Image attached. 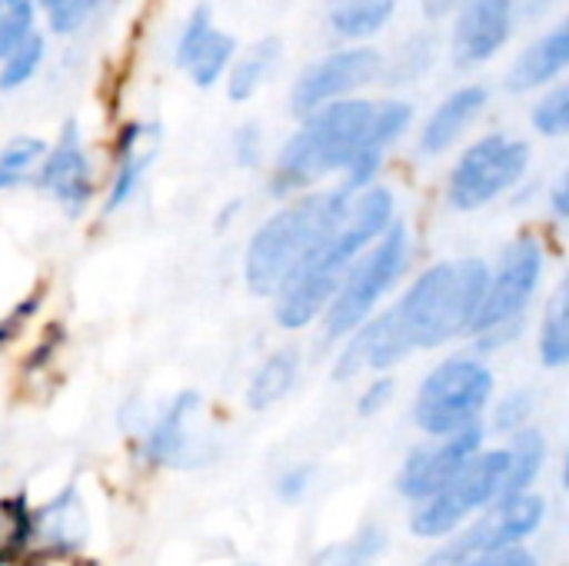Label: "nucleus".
<instances>
[{
    "label": "nucleus",
    "mask_w": 569,
    "mask_h": 566,
    "mask_svg": "<svg viewBox=\"0 0 569 566\" xmlns=\"http://www.w3.org/2000/svg\"><path fill=\"white\" fill-rule=\"evenodd\" d=\"M47 147L37 137H13L3 150H0V190L17 187L37 160H43Z\"/></svg>",
    "instance_id": "nucleus-28"
},
{
    "label": "nucleus",
    "mask_w": 569,
    "mask_h": 566,
    "mask_svg": "<svg viewBox=\"0 0 569 566\" xmlns=\"http://www.w3.org/2000/svg\"><path fill=\"white\" fill-rule=\"evenodd\" d=\"M413 120V107L407 100H383V103H373V120H370V130L353 157V163L343 170L347 180H343V190L347 193H360L367 187H373L377 173H380V163L387 157V150L407 133Z\"/></svg>",
    "instance_id": "nucleus-16"
},
{
    "label": "nucleus",
    "mask_w": 569,
    "mask_h": 566,
    "mask_svg": "<svg viewBox=\"0 0 569 566\" xmlns=\"http://www.w3.org/2000/svg\"><path fill=\"white\" fill-rule=\"evenodd\" d=\"M530 167V143L507 133H490L463 150L457 167L450 170L447 200L457 210H477L507 193L523 180Z\"/></svg>",
    "instance_id": "nucleus-9"
},
{
    "label": "nucleus",
    "mask_w": 569,
    "mask_h": 566,
    "mask_svg": "<svg viewBox=\"0 0 569 566\" xmlns=\"http://www.w3.org/2000/svg\"><path fill=\"white\" fill-rule=\"evenodd\" d=\"M553 210H557V217H567L569 214L567 177H560V180H557V187H553Z\"/></svg>",
    "instance_id": "nucleus-42"
},
{
    "label": "nucleus",
    "mask_w": 569,
    "mask_h": 566,
    "mask_svg": "<svg viewBox=\"0 0 569 566\" xmlns=\"http://www.w3.org/2000/svg\"><path fill=\"white\" fill-rule=\"evenodd\" d=\"M210 30H213L210 7H207V3L193 7V13L187 17V23H183V30H180V40H177V63H180V67H183V63L190 60V53L210 37Z\"/></svg>",
    "instance_id": "nucleus-33"
},
{
    "label": "nucleus",
    "mask_w": 569,
    "mask_h": 566,
    "mask_svg": "<svg viewBox=\"0 0 569 566\" xmlns=\"http://www.w3.org/2000/svg\"><path fill=\"white\" fill-rule=\"evenodd\" d=\"M487 100H490V90L480 83H467V87L447 93L443 103L427 117V123L420 130V153H427V157L447 153L470 130V123L483 113Z\"/></svg>",
    "instance_id": "nucleus-17"
},
{
    "label": "nucleus",
    "mask_w": 569,
    "mask_h": 566,
    "mask_svg": "<svg viewBox=\"0 0 569 566\" xmlns=\"http://www.w3.org/2000/svg\"><path fill=\"white\" fill-rule=\"evenodd\" d=\"M503 470H507V450H480L470 457V464L433 497H427L413 517L410 530L420 540H447L460 530V524L480 510L500 500L503 490Z\"/></svg>",
    "instance_id": "nucleus-8"
},
{
    "label": "nucleus",
    "mask_w": 569,
    "mask_h": 566,
    "mask_svg": "<svg viewBox=\"0 0 569 566\" xmlns=\"http://www.w3.org/2000/svg\"><path fill=\"white\" fill-rule=\"evenodd\" d=\"M350 197L353 193H347L343 187L307 193L290 207L277 210L267 224H260L243 260L247 287L257 297H273L290 277V270L310 254V247L340 220Z\"/></svg>",
    "instance_id": "nucleus-4"
},
{
    "label": "nucleus",
    "mask_w": 569,
    "mask_h": 566,
    "mask_svg": "<svg viewBox=\"0 0 569 566\" xmlns=\"http://www.w3.org/2000/svg\"><path fill=\"white\" fill-rule=\"evenodd\" d=\"M387 550V534L377 530V527H367L360 530L353 540L347 544H337V547H327L313 566H373V560Z\"/></svg>",
    "instance_id": "nucleus-27"
},
{
    "label": "nucleus",
    "mask_w": 569,
    "mask_h": 566,
    "mask_svg": "<svg viewBox=\"0 0 569 566\" xmlns=\"http://www.w3.org/2000/svg\"><path fill=\"white\" fill-rule=\"evenodd\" d=\"M387 70V60L377 47H367V43H350V47H340L320 60H313L297 80H293V90H290V107L297 117H307L327 103H337V100H350L357 90H363L367 83L380 80Z\"/></svg>",
    "instance_id": "nucleus-10"
},
{
    "label": "nucleus",
    "mask_w": 569,
    "mask_h": 566,
    "mask_svg": "<svg viewBox=\"0 0 569 566\" xmlns=\"http://www.w3.org/2000/svg\"><path fill=\"white\" fill-rule=\"evenodd\" d=\"M530 414H533L530 394H510V397L497 407L493 424H497V430H503V434H517V430L527 427Z\"/></svg>",
    "instance_id": "nucleus-35"
},
{
    "label": "nucleus",
    "mask_w": 569,
    "mask_h": 566,
    "mask_svg": "<svg viewBox=\"0 0 569 566\" xmlns=\"http://www.w3.org/2000/svg\"><path fill=\"white\" fill-rule=\"evenodd\" d=\"M280 60V40L267 37L260 43L250 47V53H243L240 60L230 63V77H227V93L233 103H243L250 100L270 77V70L277 67Z\"/></svg>",
    "instance_id": "nucleus-23"
},
{
    "label": "nucleus",
    "mask_w": 569,
    "mask_h": 566,
    "mask_svg": "<svg viewBox=\"0 0 569 566\" xmlns=\"http://www.w3.org/2000/svg\"><path fill=\"white\" fill-rule=\"evenodd\" d=\"M100 3L103 0H53L47 7V23L53 33H73L90 20V13H97Z\"/></svg>",
    "instance_id": "nucleus-32"
},
{
    "label": "nucleus",
    "mask_w": 569,
    "mask_h": 566,
    "mask_svg": "<svg viewBox=\"0 0 569 566\" xmlns=\"http://www.w3.org/2000/svg\"><path fill=\"white\" fill-rule=\"evenodd\" d=\"M543 277V247L533 237L513 240L497 264V274L487 284L483 307L473 324V337H480L483 350L507 344L520 330V317L530 307Z\"/></svg>",
    "instance_id": "nucleus-7"
},
{
    "label": "nucleus",
    "mask_w": 569,
    "mask_h": 566,
    "mask_svg": "<svg viewBox=\"0 0 569 566\" xmlns=\"http://www.w3.org/2000/svg\"><path fill=\"white\" fill-rule=\"evenodd\" d=\"M147 454L163 467H200L213 457V437L203 424L200 394L183 390L153 424Z\"/></svg>",
    "instance_id": "nucleus-13"
},
{
    "label": "nucleus",
    "mask_w": 569,
    "mask_h": 566,
    "mask_svg": "<svg viewBox=\"0 0 569 566\" xmlns=\"http://www.w3.org/2000/svg\"><path fill=\"white\" fill-rule=\"evenodd\" d=\"M430 57H433V40H430V37H413V40H407V43L400 47V63H397V70H403L400 80L423 73V70L430 67Z\"/></svg>",
    "instance_id": "nucleus-36"
},
{
    "label": "nucleus",
    "mask_w": 569,
    "mask_h": 566,
    "mask_svg": "<svg viewBox=\"0 0 569 566\" xmlns=\"http://www.w3.org/2000/svg\"><path fill=\"white\" fill-rule=\"evenodd\" d=\"M493 394V374L473 357H450L417 390L413 420L430 437H453L480 424Z\"/></svg>",
    "instance_id": "nucleus-6"
},
{
    "label": "nucleus",
    "mask_w": 569,
    "mask_h": 566,
    "mask_svg": "<svg viewBox=\"0 0 569 566\" xmlns=\"http://www.w3.org/2000/svg\"><path fill=\"white\" fill-rule=\"evenodd\" d=\"M507 450V470H503V490H500V500H510V497H520V494H530V484L537 480L540 467H543V457H547V440L540 430L533 427H523L510 437V447Z\"/></svg>",
    "instance_id": "nucleus-21"
},
{
    "label": "nucleus",
    "mask_w": 569,
    "mask_h": 566,
    "mask_svg": "<svg viewBox=\"0 0 569 566\" xmlns=\"http://www.w3.org/2000/svg\"><path fill=\"white\" fill-rule=\"evenodd\" d=\"M240 566H257V564H240Z\"/></svg>",
    "instance_id": "nucleus-45"
},
{
    "label": "nucleus",
    "mask_w": 569,
    "mask_h": 566,
    "mask_svg": "<svg viewBox=\"0 0 569 566\" xmlns=\"http://www.w3.org/2000/svg\"><path fill=\"white\" fill-rule=\"evenodd\" d=\"M233 150H237V163H243V167L260 163V153H263V133H260V127L257 123L240 127L237 137H233Z\"/></svg>",
    "instance_id": "nucleus-37"
},
{
    "label": "nucleus",
    "mask_w": 569,
    "mask_h": 566,
    "mask_svg": "<svg viewBox=\"0 0 569 566\" xmlns=\"http://www.w3.org/2000/svg\"><path fill=\"white\" fill-rule=\"evenodd\" d=\"M297 374H300V354L297 350H277V354H270L257 367V374H253V380L247 387L250 410H267V407L280 404L290 394V387L297 384Z\"/></svg>",
    "instance_id": "nucleus-22"
},
{
    "label": "nucleus",
    "mask_w": 569,
    "mask_h": 566,
    "mask_svg": "<svg viewBox=\"0 0 569 566\" xmlns=\"http://www.w3.org/2000/svg\"><path fill=\"white\" fill-rule=\"evenodd\" d=\"M233 57H237V37L213 27L210 37L190 53V60L183 63V70H187V77L197 87H213L223 77V70H230Z\"/></svg>",
    "instance_id": "nucleus-25"
},
{
    "label": "nucleus",
    "mask_w": 569,
    "mask_h": 566,
    "mask_svg": "<svg viewBox=\"0 0 569 566\" xmlns=\"http://www.w3.org/2000/svg\"><path fill=\"white\" fill-rule=\"evenodd\" d=\"M463 566H537V560H533V554H527L523 547H510V550H497V554L473 557L470 564Z\"/></svg>",
    "instance_id": "nucleus-40"
},
{
    "label": "nucleus",
    "mask_w": 569,
    "mask_h": 566,
    "mask_svg": "<svg viewBox=\"0 0 569 566\" xmlns=\"http://www.w3.org/2000/svg\"><path fill=\"white\" fill-rule=\"evenodd\" d=\"M310 477H313V467H293V470H287V474L280 477L277 494H280L283 500H300V497L310 490Z\"/></svg>",
    "instance_id": "nucleus-39"
},
{
    "label": "nucleus",
    "mask_w": 569,
    "mask_h": 566,
    "mask_svg": "<svg viewBox=\"0 0 569 566\" xmlns=\"http://www.w3.org/2000/svg\"><path fill=\"white\" fill-rule=\"evenodd\" d=\"M487 284L490 267L477 257L423 270L400 297V304L390 307L403 344L410 350H430L460 334H470L483 307Z\"/></svg>",
    "instance_id": "nucleus-2"
},
{
    "label": "nucleus",
    "mask_w": 569,
    "mask_h": 566,
    "mask_svg": "<svg viewBox=\"0 0 569 566\" xmlns=\"http://www.w3.org/2000/svg\"><path fill=\"white\" fill-rule=\"evenodd\" d=\"M83 530H87V520H83V510L70 494H63L57 504L43 507L33 520H30V534L33 537H43L47 544L67 550V547H77L83 540Z\"/></svg>",
    "instance_id": "nucleus-24"
},
{
    "label": "nucleus",
    "mask_w": 569,
    "mask_h": 566,
    "mask_svg": "<svg viewBox=\"0 0 569 566\" xmlns=\"http://www.w3.org/2000/svg\"><path fill=\"white\" fill-rule=\"evenodd\" d=\"M30 537V514L20 504H0V557L13 554Z\"/></svg>",
    "instance_id": "nucleus-34"
},
{
    "label": "nucleus",
    "mask_w": 569,
    "mask_h": 566,
    "mask_svg": "<svg viewBox=\"0 0 569 566\" xmlns=\"http://www.w3.org/2000/svg\"><path fill=\"white\" fill-rule=\"evenodd\" d=\"M37 180L53 200H60L73 214L90 200L93 173H90V160H87V150H83V140H80V130L73 120L60 130L57 143L43 153Z\"/></svg>",
    "instance_id": "nucleus-15"
},
{
    "label": "nucleus",
    "mask_w": 569,
    "mask_h": 566,
    "mask_svg": "<svg viewBox=\"0 0 569 566\" xmlns=\"http://www.w3.org/2000/svg\"><path fill=\"white\" fill-rule=\"evenodd\" d=\"M43 53H47V43L40 33H33L30 40H23L13 53H7L0 60V90H17L23 87L43 63Z\"/></svg>",
    "instance_id": "nucleus-29"
},
{
    "label": "nucleus",
    "mask_w": 569,
    "mask_h": 566,
    "mask_svg": "<svg viewBox=\"0 0 569 566\" xmlns=\"http://www.w3.org/2000/svg\"><path fill=\"white\" fill-rule=\"evenodd\" d=\"M393 390H397V384H393L390 377H377V380L363 390V397H360V414H363V417H373L377 410H383V407L390 404Z\"/></svg>",
    "instance_id": "nucleus-38"
},
{
    "label": "nucleus",
    "mask_w": 569,
    "mask_h": 566,
    "mask_svg": "<svg viewBox=\"0 0 569 566\" xmlns=\"http://www.w3.org/2000/svg\"><path fill=\"white\" fill-rule=\"evenodd\" d=\"M540 360L547 367H563L569 364V294L567 284L553 294L547 317H543V330H540Z\"/></svg>",
    "instance_id": "nucleus-26"
},
{
    "label": "nucleus",
    "mask_w": 569,
    "mask_h": 566,
    "mask_svg": "<svg viewBox=\"0 0 569 566\" xmlns=\"http://www.w3.org/2000/svg\"><path fill=\"white\" fill-rule=\"evenodd\" d=\"M33 20H37V3L33 0L0 3V60L37 33Z\"/></svg>",
    "instance_id": "nucleus-30"
},
{
    "label": "nucleus",
    "mask_w": 569,
    "mask_h": 566,
    "mask_svg": "<svg viewBox=\"0 0 569 566\" xmlns=\"http://www.w3.org/2000/svg\"><path fill=\"white\" fill-rule=\"evenodd\" d=\"M460 3H463V0H420V10H423V17H430V20H443V17H450Z\"/></svg>",
    "instance_id": "nucleus-41"
},
{
    "label": "nucleus",
    "mask_w": 569,
    "mask_h": 566,
    "mask_svg": "<svg viewBox=\"0 0 569 566\" xmlns=\"http://www.w3.org/2000/svg\"><path fill=\"white\" fill-rule=\"evenodd\" d=\"M0 3H20V0H0Z\"/></svg>",
    "instance_id": "nucleus-44"
},
{
    "label": "nucleus",
    "mask_w": 569,
    "mask_h": 566,
    "mask_svg": "<svg viewBox=\"0 0 569 566\" xmlns=\"http://www.w3.org/2000/svg\"><path fill=\"white\" fill-rule=\"evenodd\" d=\"M517 0H463L453 13L450 53L457 67H480L493 60L513 37Z\"/></svg>",
    "instance_id": "nucleus-12"
},
{
    "label": "nucleus",
    "mask_w": 569,
    "mask_h": 566,
    "mask_svg": "<svg viewBox=\"0 0 569 566\" xmlns=\"http://www.w3.org/2000/svg\"><path fill=\"white\" fill-rule=\"evenodd\" d=\"M547 517V500L537 494H520L510 500H497L493 510L473 524L463 537H453L450 544H443L427 566H463L473 557L483 554H497V550H510L520 547L527 537H533L540 530Z\"/></svg>",
    "instance_id": "nucleus-11"
},
{
    "label": "nucleus",
    "mask_w": 569,
    "mask_h": 566,
    "mask_svg": "<svg viewBox=\"0 0 569 566\" xmlns=\"http://www.w3.org/2000/svg\"><path fill=\"white\" fill-rule=\"evenodd\" d=\"M143 137H147L143 123H127L120 130V140H117V173H113V183H110V193H107V203H103L107 214L123 207L133 197V190L140 187L143 173H147V163H150L153 150H143Z\"/></svg>",
    "instance_id": "nucleus-20"
},
{
    "label": "nucleus",
    "mask_w": 569,
    "mask_h": 566,
    "mask_svg": "<svg viewBox=\"0 0 569 566\" xmlns=\"http://www.w3.org/2000/svg\"><path fill=\"white\" fill-rule=\"evenodd\" d=\"M370 120H373V100L363 97L337 100L307 113L277 157L273 190L277 193L303 190L323 180L327 173L347 170L370 130Z\"/></svg>",
    "instance_id": "nucleus-3"
},
{
    "label": "nucleus",
    "mask_w": 569,
    "mask_h": 566,
    "mask_svg": "<svg viewBox=\"0 0 569 566\" xmlns=\"http://www.w3.org/2000/svg\"><path fill=\"white\" fill-rule=\"evenodd\" d=\"M407 257H410V234H407L403 224H393L370 250H363L350 264V270L340 280L330 307L323 310V317H327V340L350 337V334H357L367 324L373 307L383 300V294L403 274Z\"/></svg>",
    "instance_id": "nucleus-5"
},
{
    "label": "nucleus",
    "mask_w": 569,
    "mask_h": 566,
    "mask_svg": "<svg viewBox=\"0 0 569 566\" xmlns=\"http://www.w3.org/2000/svg\"><path fill=\"white\" fill-rule=\"evenodd\" d=\"M567 60L569 30L567 23H557L553 30L537 37L530 47H523V53L507 70V90H513V93L543 90L547 83H553L567 70Z\"/></svg>",
    "instance_id": "nucleus-18"
},
{
    "label": "nucleus",
    "mask_w": 569,
    "mask_h": 566,
    "mask_svg": "<svg viewBox=\"0 0 569 566\" xmlns=\"http://www.w3.org/2000/svg\"><path fill=\"white\" fill-rule=\"evenodd\" d=\"M33 3H40V7H43V10H47V7H50V3H53V0H33Z\"/></svg>",
    "instance_id": "nucleus-43"
},
{
    "label": "nucleus",
    "mask_w": 569,
    "mask_h": 566,
    "mask_svg": "<svg viewBox=\"0 0 569 566\" xmlns=\"http://www.w3.org/2000/svg\"><path fill=\"white\" fill-rule=\"evenodd\" d=\"M393 13H397V0H330L327 27L333 37L347 43H360L380 33Z\"/></svg>",
    "instance_id": "nucleus-19"
},
{
    "label": "nucleus",
    "mask_w": 569,
    "mask_h": 566,
    "mask_svg": "<svg viewBox=\"0 0 569 566\" xmlns=\"http://www.w3.org/2000/svg\"><path fill=\"white\" fill-rule=\"evenodd\" d=\"M537 133L543 137H563L569 130V90L560 83L553 90H547L537 103H533V113H530Z\"/></svg>",
    "instance_id": "nucleus-31"
},
{
    "label": "nucleus",
    "mask_w": 569,
    "mask_h": 566,
    "mask_svg": "<svg viewBox=\"0 0 569 566\" xmlns=\"http://www.w3.org/2000/svg\"><path fill=\"white\" fill-rule=\"evenodd\" d=\"M480 450H483V427L480 424L467 427L453 437H440V444L423 447V450L407 457V464L397 474V490L407 500L423 504L427 497L443 490L470 464V457Z\"/></svg>",
    "instance_id": "nucleus-14"
},
{
    "label": "nucleus",
    "mask_w": 569,
    "mask_h": 566,
    "mask_svg": "<svg viewBox=\"0 0 569 566\" xmlns=\"http://www.w3.org/2000/svg\"><path fill=\"white\" fill-rule=\"evenodd\" d=\"M393 227V193L380 183L350 197L340 220L310 247L273 294V317L287 330L313 324L333 300L350 264Z\"/></svg>",
    "instance_id": "nucleus-1"
}]
</instances>
